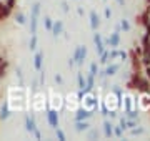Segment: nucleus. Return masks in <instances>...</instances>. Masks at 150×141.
I'll list each match as a JSON object with an SVG mask.
<instances>
[{
	"label": "nucleus",
	"instance_id": "nucleus-1",
	"mask_svg": "<svg viewBox=\"0 0 150 141\" xmlns=\"http://www.w3.org/2000/svg\"><path fill=\"white\" fill-rule=\"evenodd\" d=\"M40 2H35L32 5V12H30V33H37V23H38V15H40Z\"/></svg>",
	"mask_w": 150,
	"mask_h": 141
},
{
	"label": "nucleus",
	"instance_id": "nucleus-2",
	"mask_svg": "<svg viewBox=\"0 0 150 141\" xmlns=\"http://www.w3.org/2000/svg\"><path fill=\"white\" fill-rule=\"evenodd\" d=\"M74 61L77 63V65H82L83 63V60L87 58V47L85 45H79L77 48H75V53H74Z\"/></svg>",
	"mask_w": 150,
	"mask_h": 141
},
{
	"label": "nucleus",
	"instance_id": "nucleus-3",
	"mask_svg": "<svg viewBox=\"0 0 150 141\" xmlns=\"http://www.w3.org/2000/svg\"><path fill=\"white\" fill-rule=\"evenodd\" d=\"M80 100H83V108L92 110V111H95V110H97V100L92 96V91L83 93V96H82Z\"/></svg>",
	"mask_w": 150,
	"mask_h": 141
},
{
	"label": "nucleus",
	"instance_id": "nucleus-4",
	"mask_svg": "<svg viewBox=\"0 0 150 141\" xmlns=\"http://www.w3.org/2000/svg\"><path fill=\"white\" fill-rule=\"evenodd\" d=\"M107 45H110L112 48H117L118 45H120V27H117L113 30V33L108 37V40L105 42Z\"/></svg>",
	"mask_w": 150,
	"mask_h": 141
},
{
	"label": "nucleus",
	"instance_id": "nucleus-5",
	"mask_svg": "<svg viewBox=\"0 0 150 141\" xmlns=\"http://www.w3.org/2000/svg\"><path fill=\"white\" fill-rule=\"evenodd\" d=\"M47 121L50 126L57 128L59 126V111L57 110H48L47 111Z\"/></svg>",
	"mask_w": 150,
	"mask_h": 141
},
{
	"label": "nucleus",
	"instance_id": "nucleus-6",
	"mask_svg": "<svg viewBox=\"0 0 150 141\" xmlns=\"http://www.w3.org/2000/svg\"><path fill=\"white\" fill-rule=\"evenodd\" d=\"M93 43H95V50L98 55L105 52V45H103V40H102L100 33H93Z\"/></svg>",
	"mask_w": 150,
	"mask_h": 141
},
{
	"label": "nucleus",
	"instance_id": "nucleus-7",
	"mask_svg": "<svg viewBox=\"0 0 150 141\" xmlns=\"http://www.w3.org/2000/svg\"><path fill=\"white\" fill-rule=\"evenodd\" d=\"M25 130H27L30 135L37 130V123H35V118H33L32 114H27V116H25Z\"/></svg>",
	"mask_w": 150,
	"mask_h": 141
},
{
	"label": "nucleus",
	"instance_id": "nucleus-8",
	"mask_svg": "<svg viewBox=\"0 0 150 141\" xmlns=\"http://www.w3.org/2000/svg\"><path fill=\"white\" fill-rule=\"evenodd\" d=\"M50 32L54 33V37H59L60 33H64V22H62V20H57V22H54V23H52Z\"/></svg>",
	"mask_w": 150,
	"mask_h": 141
},
{
	"label": "nucleus",
	"instance_id": "nucleus-9",
	"mask_svg": "<svg viewBox=\"0 0 150 141\" xmlns=\"http://www.w3.org/2000/svg\"><path fill=\"white\" fill-rule=\"evenodd\" d=\"M98 25H100V18H98V13H97L95 10H92V12H90V28L93 30V32H97Z\"/></svg>",
	"mask_w": 150,
	"mask_h": 141
},
{
	"label": "nucleus",
	"instance_id": "nucleus-10",
	"mask_svg": "<svg viewBox=\"0 0 150 141\" xmlns=\"http://www.w3.org/2000/svg\"><path fill=\"white\" fill-rule=\"evenodd\" d=\"M137 90H139L140 93H150V80L149 78H147V80H145V78H140Z\"/></svg>",
	"mask_w": 150,
	"mask_h": 141
},
{
	"label": "nucleus",
	"instance_id": "nucleus-11",
	"mask_svg": "<svg viewBox=\"0 0 150 141\" xmlns=\"http://www.w3.org/2000/svg\"><path fill=\"white\" fill-rule=\"evenodd\" d=\"M92 114H93V111H92V110H87V108L79 110V111H77V116H75V119H79V121H82V119L90 118Z\"/></svg>",
	"mask_w": 150,
	"mask_h": 141
},
{
	"label": "nucleus",
	"instance_id": "nucleus-12",
	"mask_svg": "<svg viewBox=\"0 0 150 141\" xmlns=\"http://www.w3.org/2000/svg\"><path fill=\"white\" fill-rule=\"evenodd\" d=\"M8 118H10V110H8V103H7V101H4L2 108H0V119H2V121H7Z\"/></svg>",
	"mask_w": 150,
	"mask_h": 141
},
{
	"label": "nucleus",
	"instance_id": "nucleus-13",
	"mask_svg": "<svg viewBox=\"0 0 150 141\" xmlns=\"http://www.w3.org/2000/svg\"><path fill=\"white\" fill-rule=\"evenodd\" d=\"M10 12H12V8H8L4 2H0V22L5 20V18H8V17H10Z\"/></svg>",
	"mask_w": 150,
	"mask_h": 141
},
{
	"label": "nucleus",
	"instance_id": "nucleus-14",
	"mask_svg": "<svg viewBox=\"0 0 150 141\" xmlns=\"http://www.w3.org/2000/svg\"><path fill=\"white\" fill-rule=\"evenodd\" d=\"M42 60H43V53L42 52H37L35 57H33V68H35L37 71L42 70Z\"/></svg>",
	"mask_w": 150,
	"mask_h": 141
},
{
	"label": "nucleus",
	"instance_id": "nucleus-15",
	"mask_svg": "<svg viewBox=\"0 0 150 141\" xmlns=\"http://www.w3.org/2000/svg\"><path fill=\"white\" fill-rule=\"evenodd\" d=\"M88 123H87V119H82V121H79V119H75V130L79 131V133H82V131H87L88 130Z\"/></svg>",
	"mask_w": 150,
	"mask_h": 141
},
{
	"label": "nucleus",
	"instance_id": "nucleus-16",
	"mask_svg": "<svg viewBox=\"0 0 150 141\" xmlns=\"http://www.w3.org/2000/svg\"><path fill=\"white\" fill-rule=\"evenodd\" d=\"M118 70H120V65H118V63H112V65H108L103 71H105V76H112V75H115Z\"/></svg>",
	"mask_w": 150,
	"mask_h": 141
},
{
	"label": "nucleus",
	"instance_id": "nucleus-17",
	"mask_svg": "<svg viewBox=\"0 0 150 141\" xmlns=\"http://www.w3.org/2000/svg\"><path fill=\"white\" fill-rule=\"evenodd\" d=\"M103 133H105V138H112L113 136V126L110 121H103Z\"/></svg>",
	"mask_w": 150,
	"mask_h": 141
},
{
	"label": "nucleus",
	"instance_id": "nucleus-18",
	"mask_svg": "<svg viewBox=\"0 0 150 141\" xmlns=\"http://www.w3.org/2000/svg\"><path fill=\"white\" fill-rule=\"evenodd\" d=\"M15 75H17V78H18V87L23 88V73H22L20 66H17V68H15Z\"/></svg>",
	"mask_w": 150,
	"mask_h": 141
},
{
	"label": "nucleus",
	"instance_id": "nucleus-19",
	"mask_svg": "<svg viewBox=\"0 0 150 141\" xmlns=\"http://www.w3.org/2000/svg\"><path fill=\"white\" fill-rule=\"evenodd\" d=\"M77 83H79V90H83V91H85V78H83V75H82V73H79V75H77Z\"/></svg>",
	"mask_w": 150,
	"mask_h": 141
},
{
	"label": "nucleus",
	"instance_id": "nucleus-20",
	"mask_svg": "<svg viewBox=\"0 0 150 141\" xmlns=\"http://www.w3.org/2000/svg\"><path fill=\"white\" fill-rule=\"evenodd\" d=\"M7 66H8V60H4L0 63V78H4L7 75Z\"/></svg>",
	"mask_w": 150,
	"mask_h": 141
},
{
	"label": "nucleus",
	"instance_id": "nucleus-21",
	"mask_svg": "<svg viewBox=\"0 0 150 141\" xmlns=\"http://www.w3.org/2000/svg\"><path fill=\"white\" fill-rule=\"evenodd\" d=\"M15 22L18 23V25H23V23L27 22V18H25V15H23L22 12H17L15 13Z\"/></svg>",
	"mask_w": 150,
	"mask_h": 141
},
{
	"label": "nucleus",
	"instance_id": "nucleus-22",
	"mask_svg": "<svg viewBox=\"0 0 150 141\" xmlns=\"http://www.w3.org/2000/svg\"><path fill=\"white\" fill-rule=\"evenodd\" d=\"M145 130L142 128V126H139V128H130V136H139V135H144Z\"/></svg>",
	"mask_w": 150,
	"mask_h": 141
},
{
	"label": "nucleus",
	"instance_id": "nucleus-23",
	"mask_svg": "<svg viewBox=\"0 0 150 141\" xmlns=\"http://www.w3.org/2000/svg\"><path fill=\"white\" fill-rule=\"evenodd\" d=\"M28 48H30V52H35L37 50V35L33 33L32 38H30V43H28Z\"/></svg>",
	"mask_w": 150,
	"mask_h": 141
},
{
	"label": "nucleus",
	"instance_id": "nucleus-24",
	"mask_svg": "<svg viewBox=\"0 0 150 141\" xmlns=\"http://www.w3.org/2000/svg\"><path fill=\"white\" fill-rule=\"evenodd\" d=\"M123 98V101H125V111H129V110H132V96L130 95H125Z\"/></svg>",
	"mask_w": 150,
	"mask_h": 141
},
{
	"label": "nucleus",
	"instance_id": "nucleus-25",
	"mask_svg": "<svg viewBox=\"0 0 150 141\" xmlns=\"http://www.w3.org/2000/svg\"><path fill=\"white\" fill-rule=\"evenodd\" d=\"M125 113H127V118H130V119H137L139 118L137 110H129V111H125Z\"/></svg>",
	"mask_w": 150,
	"mask_h": 141
},
{
	"label": "nucleus",
	"instance_id": "nucleus-26",
	"mask_svg": "<svg viewBox=\"0 0 150 141\" xmlns=\"http://www.w3.org/2000/svg\"><path fill=\"white\" fill-rule=\"evenodd\" d=\"M55 135H57V138H59L60 141H65V140H67V138H65V133H64L62 130H60L59 126L55 128Z\"/></svg>",
	"mask_w": 150,
	"mask_h": 141
},
{
	"label": "nucleus",
	"instance_id": "nucleus-27",
	"mask_svg": "<svg viewBox=\"0 0 150 141\" xmlns=\"http://www.w3.org/2000/svg\"><path fill=\"white\" fill-rule=\"evenodd\" d=\"M120 28H123V32H130V23H129V20H125V18H123L122 22H120Z\"/></svg>",
	"mask_w": 150,
	"mask_h": 141
},
{
	"label": "nucleus",
	"instance_id": "nucleus-28",
	"mask_svg": "<svg viewBox=\"0 0 150 141\" xmlns=\"http://www.w3.org/2000/svg\"><path fill=\"white\" fill-rule=\"evenodd\" d=\"M113 136H117V138H123V130L120 126H115L113 128Z\"/></svg>",
	"mask_w": 150,
	"mask_h": 141
},
{
	"label": "nucleus",
	"instance_id": "nucleus-29",
	"mask_svg": "<svg viewBox=\"0 0 150 141\" xmlns=\"http://www.w3.org/2000/svg\"><path fill=\"white\" fill-rule=\"evenodd\" d=\"M87 138H88V140H98V131H97V130H92L90 133L87 135Z\"/></svg>",
	"mask_w": 150,
	"mask_h": 141
},
{
	"label": "nucleus",
	"instance_id": "nucleus-30",
	"mask_svg": "<svg viewBox=\"0 0 150 141\" xmlns=\"http://www.w3.org/2000/svg\"><path fill=\"white\" fill-rule=\"evenodd\" d=\"M43 23H45V28H47V30H50V28H52V18H50V17H45V18H43Z\"/></svg>",
	"mask_w": 150,
	"mask_h": 141
},
{
	"label": "nucleus",
	"instance_id": "nucleus-31",
	"mask_svg": "<svg viewBox=\"0 0 150 141\" xmlns=\"http://www.w3.org/2000/svg\"><path fill=\"white\" fill-rule=\"evenodd\" d=\"M107 61H108V52L100 53V63H107Z\"/></svg>",
	"mask_w": 150,
	"mask_h": 141
},
{
	"label": "nucleus",
	"instance_id": "nucleus-32",
	"mask_svg": "<svg viewBox=\"0 0 150 141\" xmlns=\"http://www.w3.org/2000/svg\"><path fill=\"white\" fill-rule=\"evenodd\" d=\"M97 71H98V66H97V63H92V65H90V75L95 76Z\"/></svg>",
	"mask_w": 150,
	"mask_h": 141
},
{
	"label": "nucleus",
	"instance_id": "nucleus-33",
	"mask_svg": "<svg viewBox=\"0 0 150 141\" xmlns=\"http://www.w3.org/2000/svg\"><path fill=\"white\" fill-rule=\"evenodd\" d=\"M40 85H45V70H40Z\"/></svg>",
	"mask_w": 150,
	"mask_h": 141
},
{
	"label": "nucleus",
	"instance_id": "nucleus-34",
	"mask_svg": "<svg viewBox=\"0 0 150 141\" xmlns=\"http://www.w3.org/2000/svg\"><path fill=\"white\" fill-rule=\"evenodd\" d=\"M55 82L59 83V85H62V83H64V78H62V75H60V73H55Z\"/></svg>",
	"mask_w": 150,
	"mask_h": 141
},
{
	"label": "nucleus",
	"instance_id": "nucleus-35",
	"mask_svg": "<svg viewBox=\"0 0 150 141\" xmlns=\"http://www.w3.org/2000/svg\"><path fill=\"white\" fill-rule=\"evenodd\" d=\"M118 57H120V58H122V61H125V60L129 58V55L125 53V52H120V50H118Z\"/></svg>",
	"mask_w": 150,
	"mask_h": 141
},
{
	"label": "nucleus",
	"instance_id": "nucleus-36",
	"mask_svg": "<svg viewBox=\"0 0 150 141\" xmlns=\"http://www.w3.org/2000/svg\"><path fill=\"white\" fill-rule=\"evenodd\" d=\"M60 7H62V10H64L65 13H67V12H69V3H67V2H65V0H64V2H62V3H60Z\"/></svg>",
	"mask_w": 150,
	"mask_h": 141
},
{
	"label": "nucleus",
	"instance_id": "nucleus-37",
	"mask_svg": "<svg viewBox=\"0 0 150 141\" xmlns=\"http://www.w3.org/2000/svg\"><path fill=\"white\" fill-rule=\"evenodd\" d=\"M32 135L35 136V140H42V133H40V131H38V128H37V130H35V131H33Z\"/></svg>",
	"mask_w": 150,
	"mask_h": 141
},
{
	"label": "nucleus",
	"instance_id": "nucleus-38",
	"mask_svg": "<svg viewBox=\"0 0 150 141\" xmlns=\"http://www.w3.org/2000/svg\"><path fill=\"white\" fill-rule=\"evenodd\" d=\"M112 17V10H110V7H105V18H110Z\"/></svg>",
	"mask_w": 150,
	"mask_h": 141
},
{
	"label": "nucleus",
	"instance_id": "nucleus-39",
	"mask_svg": "<svg viewBox=\"0 0 150 141\" xmlns=\"http://www.w3.org/2000/svg\"><path fill=\"white\" fill-rule=\"evenodd\" d=\"M77 13H79V15H83V8H82V7H79V8H77Z\"/></svg>",
	"mask_w": 150,
	"mask_h": 141
},
{
	"label": "nucleus",
	"instance_id": "nucleus-40",
	"mask_svg": "<svg viewBox=\"0 0 150 141\" xmlns=\"http://www.w3.org/2000/svg\"><path fill=\"white\" fill-rule=\"evenodd\" d=\"M75 65V61H74V58H70L69 60V66H70V68H72V66H74Z\"/></svg>",
	"mask_w": 150,
	"mask_h": 141
},
{
	"label": "nucleus",
	"instance_id": "nucleus-41",
	"mask_svg": "<svg viewBox=\"0 0 150 141\" xmlns=\"http://www.w3.org/2000/svg\"><path fill=\"white\" fill-rule=\"evenodd\" d=\"M117 3H118V5H122V7H123V5H125V0H117Z\"/></svg>",
	"mask_w": 150,
	"mask_h": 141
},
{
	"label": "nucleus",
	"instance_id": "nucleus-42",
	"mask_svg": "<svg viewBox=\"0 0 150 141\" xmlns=\"http://www.w3.org/2000/svg\"><path fill=\"white\" fill-rule=\"evenodd\" d=\"M147 2H149V3H150V0H147Z\"/></svg>",
	"mask_w": 150,
	"mask_h": 141
}]
</instances>
